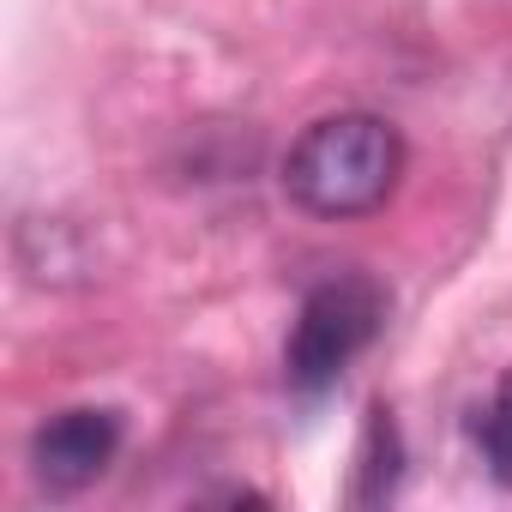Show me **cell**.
Masks as SVG:
<instances>
[{"mask_svg": "<svg viewBox=\"0 0 512 512\" xmlns=\"http://www.w3.org/2000/svg\"><path fill=\"white\" fill-rule=\"evenodd\" d=\"M404 181V133L386 115H320L284 157V187L302 211L344 223L380 211Z\"/></svg>", "mask_w": 512, "mask_h": 512, "instance_id": "6da1fadb", "label": "cell"}, {"mask_svg": "<svg viewBox=\"0 0 512 512\" xmlns=\"http://www.w3.org/2000/svg\"><path fill=\"white\" fill-rule=\"evenodd\" d=\"M380 314H386V296L368 278H326L320 290H308V302H302V314L290 326V344H284L290 386L296 392L338 386V374L374 344Z\"/></svg>", "mask_w": 512, "mask_h": 512, "instance_id": "7a4b0ae2", "label": "cell"}, {"mask_svg": "<svg viewBox=\"0 0 512 512\" xmlns=\"http://www.w3.org/2000/svg\"><path fill=\"white\" fill-rule=\"evenodd\" d=\"M121 452V416L115 410H61L31 434V470L49 494L91 488Z\"/></svg>", "mask_w": 512, "mask_h": 512, "instance_id": "3957f363", "label": "cell"}, {"mask_svg": "<svg viewBox=\"0 0 512 512\" xmlns=\"http://www.w3.org/2000/svg\"><path fill=\"white\" fill-rule=\"evenodd\" d=\"M470 440H476L488 476L512 488V374H500L494 392H488V404L470 410Z\"/></svg>", "mask_w": 512, "mask_h": 512, "instance_id": "277c9868", "label": "cell"}]
</instances>
